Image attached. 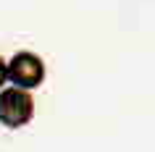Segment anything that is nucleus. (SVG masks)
Here are the masks:
<instances>
[{"label": "nucleus", "mask_w": 155, "mask_h": 152, "mask_svg": "<svg viewBox=\"0 0 155 152\" xmlns=\"http://www.w3.org/2000/svg\"><path fill=\"white\" fill-rule=\"evenodd\" d=\"M8 84V60L0 55V89Z\"/></svg>", "instance_id": "obj_3"}, {"label": "nucleus", "mask_w": 155, "mask_h": 152, "mask_svg": "<svg viewBox=\"0 0 155 152\" xmlns=\"http://www.w3.org/2000/svg\"><path fill=\"white\" fill-rule=\"evenodd\" d=\"M45 73H48L45 60L32 50H18L8 60V84H13V87L32 92L45 81Z\"/></svg>", "instance_id": "obj_2"}, {"label": "nucleus", "mask_w": 155, "mask_h": 152, "mask_svg": "<svg viewBox=\"0 0 155 152\" xmlns=\"http://www.w3.org/2000/svg\"><path fill=\"white\" fill-rule=\"evenodd\" d=\"M34 97L29 89L5 84L0 89V126L5 128H24L34 118Z\"/></svg>", "instance_id": "obj_1"}]
</instances>
